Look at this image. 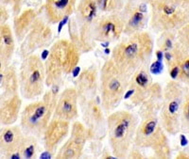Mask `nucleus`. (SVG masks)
Segmentation results:
<instances>
[{
	"mask_svg": "<svg viewBox=\"0 0 189 159\" xmlns=\"http://www.w3.org/2000/svg\"><path fill=\"white\" fill-rule=\"evenodd\" d=\"M152 48V41L148 33H135L114 48L112 59L120 70L132 76L138 69L148 65Z\"/></svg>",
	"mask_w": 189,
	"mask_h": 159,
	"instance_id": "1",
	"label": "nucleus"
},
{
	"mask_svg": "<svg viewBox=\"0 0 189 159\" xmlns=\"http://www.w3.org/2000/svg\"><path fill=\"white\" fill-rule=\"evenodd\" d=\"M59 86L53 85L43 94L42 100L35 101L26 106L20 115V126L27 136L40 139L44 136L57 106Z\"/></svg>",
	"mask_w": 189,
	"mask_h": 159,
	"instance_id": "2",
	"label": "nucleus"
},
{
	"mask_svg": "<svg viewBox=\"0 0 189 159\" xmlns=\"http://www.w3.org/2000/svg\"><path fill=\"white\" fill-rule=\"evenodd\" d=\"M138 124L137 116L127 110L114 111L108 115V139L116 158H128L130 152L134 146Z\"/></svg>",
	"mask_w": 189,
	"mask_h": 159,
	"instance_id": "3",
	"label": "nucleus"
},
{
	"mask_svg": "<svg viewBox=\"0 0 189 159\" xmlns=\"http://www.w3.org/2000/svg\"><path fill=\"white\" fill-rule=\"evenodd\" d=\"M79 49L66 40H60L51 47L45 60V85H60L68 75L77 68Z\"/></svg>",
	"mask_w": 189,
	"mask_h": 159,
	"instance_id": "4",
	"label": "nucleus"
},
{
	"mask_svg": "<svg viewBox=\"0 0 189 159\" xmlns=\"http://www.w3.org/2000/svg\"><path fill=\"white\" fill-rule=\"evenodd\" d=\"M130 79L131 76L120 70L112 59L104 62L100 73V92L101 106L107 115L121 103L129 88Z\"/></svg>",
	"mask_w": 189,
	"mask_h": 159,
	"instance_id": "5",
	"label": "nucleus"
},
{
	"mask_svg": "<svg viewBox=\"0 0 189 159\" xmlns=\"http://www.w3.org/2000/svg\"><path fill=\"white\" fill-rule=\"evenodd\" d=\"M184 85L177 80H170L163 88L162 108L159 121L166 132L175 136L181 132V114L184 102Z\"/></svg>",
	"mask_w": 189,
	"mask_h": 159,
	"instance_id": "6",
	"label": "nucleus"
},
{
	"mask_svg": "<svg viewBox=\"0 0 189 159\" xmlns=\"http://www.w3.org/2000/svg\"><path fill=\"white\" fill-rule=\"evenodd\" d=\"M163 128L159 118L142 120L136 130L134 147L139 149H150L160 159L171 157L168 137Z\"/></svg>",
	"mask_w": 189,
	"mask_h": 159,
	"instance_id": "7",
	"label": "nucleus"
},
{
	"mask_svg": "<svg viewBox=\"0 0 189 159\" xmlns=\"http://www.w3.org/2000/svg\"><path fill=\"white\" fill-rule=\"evenodd\" d=\"M45 66L36 55L25 57L19 69V91L26 100H34L45 93Z\"/></svg>",
	"mask_w": 189,
	"mask_h": 159,
	"instance_id": "8",
	"label": "nucleus"
},
{
	"mask_svg": "<svg viewBox=\"0 0 189 159\" xmlns=\"http://www.w3.org/2000/svg\"><path fill=\"white\" fill-rule=\"evenodd\" d=\"M152 10V26L154 28L179 30L189 22V7H181L163 0H154Z\"/></svg>",
	"mask_w": 189,
	"mask_h": 159,
	"instance_id": "9",
	"label": "nucleus"
},
{
	"mask_svg": "<svg viewBox=\"0 0 189 159\" xmlns=\"http://www.w3.org/2000/svg\"><path fill=\"white\" fill-rule=\"evenodd\" d=\"M100 102V98L97 96L79 106L82 112L83 123L88 130L89 139L92 140L103 139L107 133V120Z\"/></svg>",
	"mask_w": 189,
	"mask_h": 159,
	"instance_id": "10",
	"label": "nucleus"
},
{
	"mask_svg": "<svg viewBox=\"0 0 189 159\" xmlns=\"http://www.w3.org/2000/svg\"><path fill=\"white\" fill-rule=\"evenodd\" d=\"M89 140L88 130L85 124L79 121L72 122L70 137L58 150L57 159H77L81 156L84 146Z\"/></svg>",
	"mask_w": 189,
	"mask_h": 159,
	"instance_id": "11",
	"label": "nucleus"
},
{
	"mask_svg": "<svg viewBox=\"0 0 189 159\" xmlns=\"http://www.w3.org/2000/svg\"><path fill=\"white\" fill-rule=\"evenodd\" d=\"M79 95L75 87L66 88L59 95L53 117L75 121L79 117Z\"/></svg>",
	"mask_w": 189,
	"mask_h": 159,
	"instance_id": "12",
	"label": "nucleus"
},
{
	"mask_svg": "<svg viewBox=\"0 0 189 159\" xmlns=\"http://www.w3.org/2000/svg\"><path fill=\"white\" fill-rule=\"evenodd\" d=\"M26 135L20 125H6L0 131V154L2 157L11 158L19 152Z\"/></svg>",
	"mask_w": 189,
	"mask_h": 159,
	"instance_id": "13",
	"label": "nucleus"
},
{
	"mask_svg": "<svg viewBox=\"0 0 189 159\" xmlns=\"http://www.w3.org/2000/svg\"><path fill=\"white\" fill-rule=\"evenodd\" d=\"M98 75L97 67L92 65L83 70L75 81V88L79 95V106L98 96Z\"/></svg>",
	"mask_w": 189,
	"mask_h": 159,
	"instance_id": "14",
	"label": "nucleus"
},
{
	"mask_svg": "<svg viewBox=\"0 0 189 159\" xmlns=\"http://www.w3.org/2000/svg\"><path fill=\"white\" fill-rule=\"evenodd\" d=\"M147 66L138 69L130 79L128 90H134V94L131 97V103L135 108H138L145 100L153 83L150 70H148Z\"/></svg>",
	"mask_w": 189,
	"mask_h": 159,
	"instance_id": "15",
	"label": "nucleus"
},
{
	"mask_svg": "<svg viewBox=\"0 0 189 159\" xmlns=\"http://www.w3.org/2000/svg\"><path fill=\"white\" fill-rule=\"evenodd\" d=\"M70 130V121L52 118L43 136L44 147L46 151L55 152L66 139Z\"/></svg>",
	"mask_w": 189,
	"mask_h": 159,
	"instance_id": "16",
	"label": "nucleus"
},
{
	"mask_svg": "<svg viewBox=\"0 0 189 159\" xmlns=\"http://www.w3.org/2000/svg\"><path fill=\"white\" fill-rule=\"evenodd\" d=\"M163 88L159 83H152L147 97L138 106V116L141 120L150 118H159V113L162 108Z\"/></svg>",
	"mask_w": 189,
	"mask_h": 159,
	"instance_id": "17",
	"label": "nucleus"
},
{
	"mask_svg": "<svg viewBox=\"0 0 189 159\" xmlns=\"http://www.w3.org/2000/svg\"><path fill=\"white\" fill-rule=\"evenodd\" d=\"M21 108L22 99L18 93L0 100V123L2 126L14 124L21 115Z\"/></svg>",
	"mask_w": 189,
	"mask_h": 159,
	"instance_id": "18",
	"label": "nucleus"
},
{
	"mask_svg": "<svg viewBox=\"0 0 189 159\" xmlns=\"http://www.w3.org/2000/svg\"><path fill=\"white\" fill-rule=\"evenodd\" d=\"M124 23L116 15L102 18L96 27V35L98 40L110 42L118 39L123 31Z\"/></svg>",
	"mask_w": 189,
	"mask_h": 159,
	"instance_id": "19",
	"label": "nucleus"
},
{
	"mask_svg": "<svg viewBox=\"0 0 189 159\" xmlns=\"http://www.w3.org/2000/svg\"><path fill=\"white\" fill-rule=\"evenodd\" d=\"M170 53L172 57L169 61H166L167 64H175L179 67L177 81L189 87V49L182 46L178 42Z\"/></svg>",
	"mask_w": 189,
	"mask_h": 159,
	"instance_id": "20",
	"label": "nucleus"
},
{
	"mask_svg": "<svg viewBox=\"0 0 189 159\" xmlns=\"http://www.w3.org/2000/svg\"><path fill=\"white\" fill-rule=\"evenodd\" d=\"M19 75L14 66L8 65L0 68V100L18 93Z\"/></svg>",
	"mask_w": 189,
	"mask_h": 159,
	"instance_id": "21",
	"label": "nucleus"
},
{
	"mask_svg": "<svg viewBox=\"0 0 189 159\" xmlns=\"http://www.w3.org/2000/svg\"><path fill=\"white\" fill-rule=\"evenodd\" d=\"M50 35V29L47 28L41 23H38L34 26L32 32L29 36V39L21 47V57H25L32 55V52L38 47L44 46V44Z\"/></svg>",
	"mask_w": 189,
	"mask_h": 159,
	"instance_id": "22",
	"label": "nucleus"
},
{
	"mask_svg": "<svg viewBox=\"0 0 189 159\" xmlns=\"http://www.w3.org/2000/svg\"><path fill=\"white\" fill-rule=\"evenodd\" d=\"M76 0H46V12L51 23H58L71 14Z\"/></svg>",
	"mask_w": 189,
	"mask_h": 159,
	"instance_id": "23",
	"label": "nucleus"
},
{
	"mask_svg": "<svg viewBox=\"0 0 189 159\" xmlns=\"http://www.w3.org/2000/svg\"><path fill=\"white\" fill-rule=\"evenodd\" d=\"M14 51V42L10 26L4 24L1 26V46H0V66L10 65L11 59Z\"/></svg>",
	"mask_w": 189,
	"mask_h": 159,
	"instance_id": "24",
	"label": "nucleus"
},
{
	"mask_svg": "<svg viewBox=\"0 0 189 159\" xmlns=\"http://www.w3.org/2000/svg\"><path fill=\"white\" fill-rule=\"evenodd\" d=\"M145 14L146 12H143L140 10V4L135 10L132 11L131 14L129 16V19L127 22H125V31L126 34L132 35L137 33V31L144 26L145 22Z\"/></svg>",
	"mask_w": 189,
	"mask_h": 159,
	"instance_id": "25",
	"label": "nucleus"
},
{
	"mask_svg": "<svg viewBox=\"0 0 189 159\" xmlns=\"http://www.w3.org/2000/svg\"><path fill=\"white\" fill-rule=\"evenodd\" d=\"M35 16V12L31 10H29L17 18V20L15 21V32H16L18 39H23V37L26 35Z\"/></svg>",
	"mask_w": 189,
	"mask_h": 159,
	"instance_id": "26",
	"label": "nucleus"
},
{
	"mask_svg": "<svg viewBox=\"0 0 189 159\" xmlns=\"http://www.w3.org/2000/svg\"><path fill=\"white\" fill-rule=\"evenodd\" d=\"M98 9L96 0H81L78 8L79 16L85 23H91L97 15Z\"/></svg>",
	"mask_w": 189,
	"mask_h": 159,
	"instance_id": "27",
	"label": "nucleus"
},
{
	"mask_svg": "<svg viewBox=\"0 0 189 159\" xmlns=\"http://www.w3.org/2000/svg\"><path fill=\"white\" fill-rule=\"evenodd\" d=\"M37 148H38L37 137L33 136H27L26 135L25 140L20 148L19 154L22 158L31 159L36 157Z\"/></svg>",
	"mask_w": 189,
	"mask_h": 159,
	"instance_id": "28",
	"label": "nucleus"
},
{
	"mask_svg": "<svg viewBox=\"0 0 189 159\" xmlns=\"http://www.w3.org/2000/svg\"><path fill=\"white\" fill-rule=\"evenodd\" d=\"M181 132L189 134V87L184 86V102L181 114Z\"/></svg>",
	"mask_w": 189,
	"mask_h": 159,
	"instance_id": "29",
	"label": "nucleus"
},
{
	"mask_svg": "<svg viewBox=\"0 0 189 159\" xmlns=\"http://www.w3.org/2000/svg\"><path fill=\"white\" fill-rule=\"evenodd\" d=\"M96 2L102 11H113L119 6L120 0H96Z\"/></svg>",
	"mask_w": 189,
	"mask_h": 159,
	"instance_id": "30",
	"label": "nucleus"
},
{
	"mask_svg": "<svg viewBox=\"0 0 189 159\" xmlns=\"http://www.w3.org/2000/svg\"><path fill=\"white\" fill-rule=\"evenodd\" d=\"M178 42L182 46L189 49V22L185 24L178 32Z\"/></svg>",
	"mask_w": 189,
	"mask_h": 159,
	"instance_id": "31",
	"label": "nucleus"
},
{
	"mask_svg": "<svg viewBox=\"0 0 189 159\" xmlns=\"http://www.w3.org/2000/svg\"><path fill=\"white\" fill-rule=\"evenodd\" d=\"M164 69V66L162 64V61H156V62H154L152 65L150 66V73H154V75H159V73H162Z\"/></svg>",
	"mask_w": 189,
	"mask_h": 159,
	"instance_id": "32",
	"label": "nucleus"
},
{
	"mask_svg": "<svg viewBox=\"0 0 189 159\" xmlns=\"http://www.w3.org/2000/svg\"><path fill=\"white\" fill-rule=\"evenodd\" d=\"M163 1L181 6V7H189V0H163Z\"/></svg>",
	"mask_w": 189,
	"mask_h": 159,
	"instance_id": "33",
	"label": "nucleus"
},
{
	"mask_svg": "<svg viewBox=\"0 0 189 159\" xmlns=\"http://www.w3.org/2000/svg\"><path fill=\"white\" fill-rule=\"evenodd\" d=\"M128 158H144V155L141 154V152L138 150H135L132 148V151L130 152Z\"/></svg>",
	"mask_w": 189,
	"mask_h": 159,
	"instance_id": "34",
	"label": "nucleus"
},
{
	"mask_svg": "<svg viewBox=\"0 0 189 159\" xmlns=\"http://www.w3.org/2000/svg\"><path fill=\"white\" fill-rule=\"evenodd\" d=\"M50 154H51L50 152H48V151H46V150H45V152H44V154H41V158H50L51 157Z\"/></svg>",
	"mask_w": 189,
	"mask_h": 159,
	"instance_id": "35",
	"label": "nucleus"
},
{
	"mask_svg": "<svg viewBox=\"0 0 189 159\" xmlns=\"http://www.w3.org/2000/svg\"><path fill=\"white\" fill-rule=\"evenodd\" d=\"M67 19H68V16H67V17H65V18H63V19L61 21V24H60V26H59V30H58L59 32H61V27H63V24L66 23Z\"/></svg>",
	"mask_w": 189,
	"mask_h": 159,
	"instance_id": "36",
	"label": "nucleus"
},
{
	"mask_svg": "<svg viewBox=\"0 0 189 159\" xmlns=\"http://www.w3.org/2000/svg\"><path fill=\"white\" fill-rule=\"evenodd\" d=\"M181 143H182V146L186 145L187 143H188L187 139H186V137H184V135H181Z\"/></svg>",
	"mask_w": 189,
	"mask_h": 159,
	"instance_id": "37",
	"label": "nucleus"
},
{
	"mask_svg": "<svg viewBox=\"0 0 189 159\" xmlns=\"http://www.w3.org/2000/svg\"><path fill=\"white\" fill-rule=\"evenodd\" d=\"M156 55H157V59L159 61H162L163 60V57H164V55H163V51H157L156 52Z\"/></svg>",
	"mask_w": 189,
	"mask_h": 159,
	"instance_id": "38",
	"label": "nucleus"
},
{
	"mask_svg": "<svg viewBox=\"0 0 189 159\" xmlns=\"http://www.w3.org/2000/svg\"><path fill=\"white\" fill-rule=\"evenodd\" d=\"M177 158H189V154H185L184 152H181V154L177 155Z\"/></svg>",
	"mask_w": 189,
	"mask_h": 159,
	"instance_id": "39",
	"label": "nucleus"
},
{
	"mask_svg": "<svg viewBox=\"0 0 189 159\" xmlns=\"http://www.w3.org/2000/svg\"><path fill=\"white\" fill-rule=\"evenodd\" d=\"M48 55H49V51H47V50H45L44 52H43V55H42V59H47V57H48Z\"/></svg>",
	"mask_w": 189,
	"mask_h": 159,
	"instance_id": "40",
	"label": "nucleus"
}]
</instances>
